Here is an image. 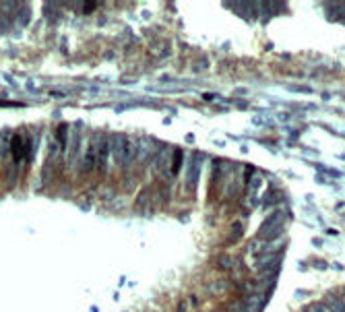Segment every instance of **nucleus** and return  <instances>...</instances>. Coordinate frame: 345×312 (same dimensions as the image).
<instances>
[{
    "label": "nucleus",
    "mask_w": 345,
    "mask_h": 312,
    "mask_svg": "<svg viewBox=\"0 0 345 312\" xmlns=\"http://www.w3.org/2000/svg\"><path fill=\"white\" fill-rule=\"evenodd\" d=\"M324 306H327L331 312H345V304H343V300H339V298L333 296V294H327V298H324Z\"/></svg>",
    "instance_id": "9b49d317"
},
{
    "label": "nucleus",
    "mask_w": 345,
    "mask_h": 312,
    "mask_svg": "<svg viewBox=\"0 0 345 312\" xmlns=\"http://www.w3.org/2000/svg\"><path fill=\"white\" fill-rule=\"evenodd\" d=\"M263 246H265V240H254V242H250V246H248V250L252 252V255H261L263 252Z\"/></svg>",
    "instance_id": "4468645a"
},
{
    "label": "nucleus",
    "mask_w": 345,
    "mask_h": 312,
    "mask_svg": "<svg viewBox=\"0 0 345 312\" xmlns=\"http://www.w3.org/2000/svg\"><path fill=\"white\" fill-rule=\"evenodd\" d=\"M283 219H285V213L283 211H275L273 215H269L263 225L258 227V240H275L281 236L283 231Z\"/></svg>",
    "instance_id": "f257e3e1"
},
{
    "label": "nucleus",
    "mask_w": 345,
    "mask_h": 312,
    "mask_svg": "<svg viewBox=\"0 0 345 312\" xmlns=\"http://www.w3.org/2000/svg\"><path fill=\"white\" fill-rule=\"evenodd\" d=\"M66 132H68V126H66V124H62V126L58 128V141H60V143H64V141H66Z\"/></svg>",
    "instance_id": "2eb2a0df"
},
{
    "label": "nucleus",
    "mask_w": 345,
    "mask_h": 312,
    "mask_svg": "<svg viewBox=\"0 0 345 312\" xmlns=\"http://www.w3.org/2000/svg\"><path fill=\"white\" fill-rule=\"evenodd\" d=\"M182 162H184V153L176 151L174 153V162H171V174H178L182 170Z\"/></svg>",
    "instance_id": "ddd939ff"
},
{
    "label": "nucleus",
    "mask_w": 345,
    "mask_h": 312,
    "mask_svg": "<svg viewBox=\"0 0 345 312\" xmlns=\"http://www.w3.org/2000/svg\"><path fill=\"white\" fill-rule=\"evenodd\" d=\"M199 174H201V155H195V160L190 164V170H188V186L195 188L197 182H199Z\"/></svg>",
    "instance_id": "1a4fd4ad"
},
{
    "label": "nucleus",
    "mask_w": 345,
    "mask_h": 312,
    "mask_svg": "<svg viewBox=\"0 0 345 312\" xmlns=\"http://www.w3.org/2000/svg\"><path fill=\"white\" fill-rule=\"evenodd\" d=\"M11 153H13V160H15L17 164L23 162V160L27 158V153H31V143H29V139L23 136V134H15V136L11 139Z\"/></svg>",
    "instance_id": "7ed1b4c3"
},
{
    "label": "nucleus",
    "mask_w": 345,
    "mask_h": 312,
    "mask_svg": "<svg viewBox=\"0 0 345 312\" xmlns=\"http://www.w3.org/2000/svg\"><path fill=\"white\" fill-rule=\"evenodd\" d=\"M102 134L95 132L87 145V149H85L83 153V170L85 172H93L98 168V162H100V147H102Z\"/></svg>",
    "instance_id": "f03ea898"
},
{
    "label": "nucleus",
    "mask_w": 345,
    "mask_h": 312,
    "mask_svg": "<svg viewBox=\"0 0 345 312\" xmlns=\"http://www.w3.org/2000/svg\"><path fill=\"white\" fill-rule=\"evenodd\" d=\"M308 312H324V308H322V306H318V304H314V306H310V308H308Z\"/></svg>",
    "instance_id": "a211bd4d"
},
{
    "label": "nucleus",
    "mask_w": 345,
    "mask_h": 312,
    "mask_svg": "<svg viewBox=\"0 0 345 312\" xmlns=\"http://www.w3.org/2000/svg\"><path fill=\"white\" fill-rule=\"evenodd\" d=\"M137 145H139L137 136H124V160H122V166H128L137 158Z\"/></svg>",
    "instance_id": "0eeeda50"
},
{
    "label": "nucleus",
    "mask_w": 345,
    "mask_h": 312,
    "mask_svg": "<svg viewBox=\"0 0 345 312\" xmlns=\"http://www.w3.org/2000/svg\"><path fill=\"white\" fill-rule=\"evenodd\" d=\"M79 128L81 126H76V130L72 132V136H70V158H68V164H74L76 162V158H79V151H81V141H83V136L79 134Z\"/></svg>",
    "instance_id": "6e6552de"
},
{
    "label": "nucleus",
    "mask_w": 345,
    "mask_h": 312,
    "mask_svg": "<svg viewBox=\"0 0 345 312\" xmlns=\"http://www.w3.org/2000/svg\"><path fill=\"white\" fill-rule=\"evenodd\" d=\"M155 151V143L151 139H139V145H137V160L141 164H147L151 158H153V153Z\"/></svg>",
    "instance_id": "39448f33"
},
{
    "label": "nucleus",
    "mask_w": 345,
    "mask_h": 312,
    "mask_svg": "<svg viewBox=\"0 0 345 312\" xmlns=\"http://www.w3.org/2000/svg\"><path fill=\"white\" fill-rule=\"evenodd\" d=\"M171 149L169 147H161V151L157 153V160H155V168H157V172L159 174H163L165 170H167V164H169V153Z\"/></svg>",
    "instance_id": "9d476101"
},
{
    "label": "nucleus",
    "mask_w": 345,
    "mask_h": 312,
    "mask_svg": "<svg viewBox=\"0 0 345 312\" xmlns=\"http://www.w3.org/2000/svg\"><path fill=\"white\" fill-rule=\"evenodd\" d=\"M95 7H98V3H93V0H89V3H83V13H91V11H95Z\"/></svg>",
    "instance_id": "dca6fc26"
},
{
    "label": "nucleus",
    "mask_w": 345,
    "mask_h": 312,
    "mask_svg": "<svg viewBox=\"0 0 345 312\" xmlns=\"http://www.w3.org/2000/svg\"><path fill=\"white\" fill-rule=\"evenodd\" d=\"M263 298L261 296H252L250 300H248V304H246V312H261V308H263Z\"/></svg>",
    "instance_id": "f8f14e48"
},
{
    "label": "nucleus",
    "mask_w": 345,
    "mask_h": 312,
    "mask_svg": "<svg viewBox=\"0 0 345 312\" xmlns=\"http://www.w3.org/2000/svg\"><path fill=\"white\" fill-rule=\"evenodd\" d=\"M343 304H345V302H343Z\"/></svg>",
    "instance_id": "6ab92c4d"
},
{
    "label": "nucleus",
    "mask_w": 345,
    "mask_h": 312,
    "mask_svg": "<svg viewBox=\"0 0 345 312\" xmlns=\"http://www.w3.org/2000/svg\"><path fill=\"white\" fill-rule=\"evenodd\" d=\"M219 265H221L223 269H229V267H232V259H229V257H221V259H219Z\"/></svg>",
    "instance_id": "f3484780"
},
{
    "label": "nucleus",
    "mask_w": 345,
    "mask_h": 312,
    "mask_svg": "<svg viewBox=\"0 0 345 312\" xmlns=\"http://www.w3.org/2000/svg\"><path fill=\"white\" fill-rule=\"evenodd\" d=\"M108 145H110V155L114 158V164L122 166V160H124V134H112L108 139Z\"/></svg>",
    "instance_id": "20e7f679"
},
{
    "label": "nucleus",
    "mask_w": 345,
    "mask_h": 312,
    "mask_svg": "<svg viewBox=\"0 0 345 312\" xmlns=\"http://www.w3.org/2000/svg\"><path fill=\"white\" fill-rule=\"evenodd\" d=\"M279 259H281V250H263L261 257L256 259V267L258 269H267L269 265L275 267L279 265Z\"/></svg>",
    "instance_id": "423d86ee"
}]
</instances>
